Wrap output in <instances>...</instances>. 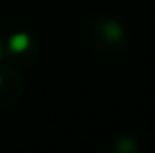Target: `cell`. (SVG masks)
Returning a JSON list of instances; mask_svg holds the SVG:
<instances>
[{"instance_id": "obj_1", "label": "cell", "mask_w": 155, "mask_h": 153, "mask_svg": "<svg viewBox=\"0 0 155 153\" xmlns=\"http://www.w3.org/2000/svg\"><path fill=\"white\" fill-rule=\"evenodd\" d=\"M92 41L94 45L107 54H119L124 50L126 36L123 33V27L114 22L112 18H101L94 22L92 27Z\"/></svg>"}]
</instances>
